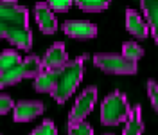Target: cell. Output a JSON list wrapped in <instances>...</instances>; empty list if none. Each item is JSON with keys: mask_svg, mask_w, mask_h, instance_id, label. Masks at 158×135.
<instances>
[{"mask_svg": "<svg viewBox=\"0 0 158 135\" xmlns=\"http://www.w3.org/2000/svg\"><path fill=\"white\" fill-rule=\"evenodd\" d=\"M85 61H86V56H79V58L69 61L65 67L59 70L56 88L50 94L58 105H63L76 92V88L79 87V83L83 79V74H85Z\"/></svg>", "mask_w": 158, "mask_h": 135, "instance_id": "cell-1", "label": "cell"}, {"mask_svg": "<svg viewBox=\"0 0 158 135\" xmlns=\"http://www.w3.org/2000/svg\"><path fill=\"white\" fill-rule=\"evenodd\" d=\"M129 112L131 106L126 94H122L120 90H113L104 97L101 105V123L104 126H117L120 123H126Z\"/></svg>", "mask_w": 158, "mask_h": 135, "instance_id": "cell-2", "label": "cell"}, {"mask_svg": "<svg viewBox=\"0 0 158 135\" xmlns=\"http://www.w3.org/2000/svg\"><path fill=\"white\" fill-rule=\"evenodd\" d=\"M41 70H43V59L40 58V56L31 54L27 58H22V61L16 67L9 68L6 72H0V88L16 85L22 79H27V77L34 79Z\"/></svg>", "mask_w": 158, "mask_h": 135, "instance_id": "cell-3", "label": "cell"}, {"mask_svg": "<svg viewBox=\"0 0 158 135\" xmlns=\"http://www.w3.org/2000/svg\"><path fill=\"white\" fill-rule=\"evenodd\" d=\"M94 65L106 74H137L138 61L126 58L124 54H111V52H99L94 56Z\"/></svg>", "mask_w": 158, "mask_h": 135, "instance_id": "cell-4", "label": "cell"}, {"mask_svg": "<svg viewBox=\"0 0 158 135\" xmlns=\"http://www.w3.org/2000/svg\"><path fill=\"white\" fill-rule=\"evenodd\" d=\"M0 24L29 27V9L18 6L16 2H2L0 0Z\"/></svg>", "mask_w": 158, "mask_h": 135, "instance_id": "cell-5", "label": "cell"}, {"mask_svg": "<svg viewBox=\"0 0 158 135\" xmlns=\"http://www.w3.org/2000/svg\"><path fill=\"white\" fill-rule=\"evenodd\" d=\"M95 101H97V88L95 87H88L85 88L81 94L77 96L76 103L70 110V115H69V123H74V121H83L86 119L90 112L94 110L95 106Z\"/></svg>", "mask_w": 158, "mask_h": 135, "instance_id": "cell-6", "label": "cell"}, {"mask_svg": "<svg viewBox=\"0 0 158 135\" xmlns=\"http://www.w3.org/2000/svg\"><path fill=\"white\" fill-rule=\"evenodd\" d=\"M0 36H2V40L11 41L15 47L22 49V50L32 49V33L29 27H16V25L0 24Z\"/></svg>", "mask_w": 158, "mask_h": 135, "instance_id": "cell-7", "label": "cell"}, {"mask_svg": "<svg viewBox=\"0 0 158 135\" xmlns=\"http://www.w3.org/2000/svg\"><path fill=\"white\" fill-rule=\"evenodd\" d=\"M61 29L67 36L77 40H90L97 36V25L86 20H67Z\"/></svg>", "mask_w": 158, "mask_h": 135, "instance_id": "cell-8", "label": "cell"}, {"mask_svg": "<svg viewBox=\"0 0 158 135\" xmlns=\"http://www.w3.org/2000/svg\"><path fill=\"white\" fill-rule=\"evenodd\" d=\"M45 112V105L41 101H18L13 108L15 123H29Z\"/></svg>", "mask_w": 158, "mask_h": 135, "instance_id": "cell-9", "label": "cell"}, {"mask_svg": "<svg viewBox=\"0 0 158 135\" xmlns=\"http://www.w3.org/2000/svg\"><path fill=\"white\" fill-rule=\"evenodd\" d=\"M34 18L41 33L45 34H54L58 31V20L54 16V11L49 7L47 2H38L34 6Z\"/></svg>", "mask_w": 158, "mask_h": 135, "instance_id": "cell-10", "label": "cell"}, {"mask_svg": "<svg viewBox=\"0 0 158 135\" xmlns=\"http://www.w3.org/2000/svg\"><path fill=\"white\" fill-rule=\"evenodd\" d=\"M43 68H63L69 63V54H67V49L61 41H56L54 45H50L43 56Z\"/></svg>", "mask_w": 158, "mask_h": 135, "instance_id": "cell-11", "label": "cell"}, {"mask_svg": "<svg viewBox=\"0 0 158 135\" xmlns=\"http://www.w3.org/2000/svg\"><path fill=\"white\" fill-rule=\"evenodd\" d=\"M59 70L58 68H43L38 76L34 77V90L40 92V94H52L54 88H56V83H58Z\"/></svg>", "mask_w": 158, "mask_h": 135, "instance_id": "cell-12", "label": "cell"}, {"mask_svg": "<svg viewBox=\"0 0 158 135\" xmlns=\"http://www.w3.org/2000/svg\"><path fill=\"white\" fill-rule=\"evenodd\" d=\"M126 29L138 40L148 38L149 34L148 22L142 18V15H138L137 11L133 9H126Z\"/></svg>", "mask_w": 158, "mask_h": 135, "instance_id": "cell-13", "label": "cell"}, {"mask_svg": "<svg viewBox=\"0 0 158 135\" xmlns=\"http://www.w3.org/2000/svg\"><path fill=\"white\" fill-rule=\"evenodd\" d=\"M140 6H142V11L146 15L149 31H151L155 43L158 47V0H140Z\"/></svg>", "mask_w": 158, "mask_h": 135, "instance_id": "cell-14", "label": "cell"}, {"mask_svg": "<svg viewBox=\"0 0 158 135\" xmlns=\"http://www.w3.org/2000/svg\"><path fill=\"white\" fill-rule=\"evenodd\" d=\"M144 133V121H142V106L137 105L131 108L122 135H142Z\"/></svg>", "mask_w": 158, "mask_h": 135, "instance_id": "cell-15", "label": "cell"}, {"mask_svg": "<svg viewBox=\"0 0 158 135\" xmlns=\"http://www.w3.org/2000/svg\"><path fill=\"white\" fill-rule=\"evenodd\" d=\"M74 4L86 13H101V11L108 9L111 0H74Z\"/></svg>", "mask_w": 158, "mask_h": 135, "instance_id": "cell-16", "label": "cell"}, {"mask_svg": "<svg viewBox=\"0 0 158 135\" xmlns=\"http://www.w3.org/2000/svg\"><path fill=\"white\" fill-rule=\"evenodd\" d=\"M20 61H22V56H20L16 50L13 49H6L0 52V72H6L9 68L16 67Z\"/></svg>", "mask_w": 158, "mask_h": 135, "instance_id": "cell-17", "label": "cell"}, {"mask_svg": "<svg viewBox=\"0 0 158 135\" xmlns=\"http://www.w3.org/2000/svg\"><path fill=\"white\" fill-rule=\"evenodd\" d=\"M69 130V135H94V128L92 124H88L85 119L83 121H74V123H69L67 126Z\"/></svg>", "mask_w": 158, "mask_h": 135, "instance_id": "cell-18", "label": "cell"}, {"mask_svg": "<svg viewBox=\"0 0 158 135\" xmlns=\"http://www.w3.org/2000/svg\"><path fill=\"white\" fill-rule=\"evenodd\" d=\"M122 54L129 59L138 61V59L144 56V49L140 47L138 43H135V41H126V43L122 45Z\"/></svg>", "mask_w": 158, "mask_h": 135, "instance_id": "cell-19", "label": "cell"}, {"mask_svg": "<svg viewBox=\"0 0 158 135\" xmlns=\"http://www.w3.org/2000/svg\"><path fill=\"white\" fill-rule=\"evenodd\" d=\"M31 135H58V128L50 119H45L38 128H34L31 132Z\"/></svg>", "mask_w": 158, "mask_h": 135, "instance_id": "cell-20", "label": "cell"}, {"mask_svg": "<svg viewBox=\"0 0 158 135\" xmlns=\"http://www.w3.org/2000/svg\"><path fill=\"white\" fill-rule=\"evenodd\" d=\"M148 97L151 101V105H153V108H155V112L158 114V83L155 79L148 81Z\"/></svg>", "mask_w": 158, "mask_h": 135, "instance_id": "cell-21", "label": "cell"}, {"mask_svg": "<svg viewBox=\"0 0 158 135\" xmlns=\"http://www.w3.org/2000/svg\"><path fill=\"white\" fill-rule=\"evenodd\" d=\"M47 4H49V7L52 11H56V13H65V11H69L70 7H72L74 0H47Z\"/></svg>", "mask_w": 158, "mask_h": 135, "instance_id": "cell-22", "label": "cell"}, {"mask_svg": "<svg viewBox=\"0 0 158 135\" xmlns=\"http://www.w3.org/2000/svg\"><path fill=\"white\" fill-rule=\"evenodd\" d=\"M13 108H15V101L9 96H6V94H0V115L11 112Z\"/></svg>", "mask_w": 158, "mask_h": 135, "instance_id": "cell-23", "label": "cell"}, {"mask_svg": "<svg viewBox=\"0 0 158 135\" xmlns=\"http://www.w3.org/2000/svg\"><path fill=\"white\" fill-rule=\"evenodd\" d=\"M2 2H16V0H2Z\"/></svg>", "mask_w": 158, "mask_h": 135, "instance_id": "cell-24", "label": "cell"}, {"mask_svg": "<svg viewBox=\"0 0 158 135\" xmlns=\"http://www.w3.org/2000/svg\"><path fill=\"white\" fill-rule=\"evenodd\" d=\"M0 40H2V36H0Z\"/></svg>", "mask_w": 158, "mask_h": 135, "instance_id": "cell-25", "label": "cell"}, {"mask_svg": "<svg viewBox=\"0 0 158 135\" xmlns=\"http://www.w3.org/2000/svg\"><path fill=\"white\" fill-rule=\"evenodd\" d=\"M0 135H2V133H0Z\"/></svg>", "mask_w": 158, "mask_h": 135, "instance_id": "cell-26", "label": "cell"}, {"mask_svg": "<svg viewBox=\"0 0 158 135\" xmlns=\"http://www.w3.org/2000/svg\"><path fill=\"white\" fill-rule=\"evenodd\" d=\"M108 135H110V133H108Z\"/></svg>", "mask_w": 158, "mask_h": 135, "instance_id": "cell-27", "label": "cell"}]
</instances>
